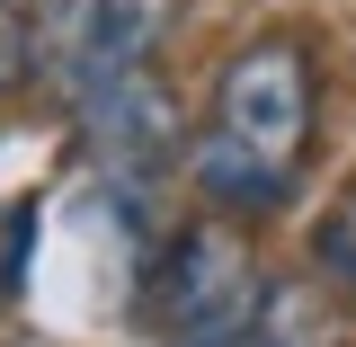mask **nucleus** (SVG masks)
Segmentation results:
<instances>
[{"instance_id": "f257e3e1", "label": "nucleus", "mask_w": 356, "mask_h": 347, "mask_svg": "<svg viewBox=\"0 0 356 347\" xmlns=\"http://www.w3.org/2000/svg\"><path fill=\"white\" fill-rule=\"evenodd\" d=\"M303 143H312V54L294 36H259L214 72L187 170L214 214H276L303 178Z\"/></svg>"}, {"instance_id": "f03ea898", "label": "nucleus", "mask_w": 356, "mask_h": 347, "mask_svg": "<svg viewBox=\"0 0 356 347\" xmlns=\"http://www.w3.org/2000/svg\"><path fill=\"white\" fill-rule=\"evenodd\" d=\"M259 303H267V267L222 223L178 232L170 259L152 267V330H161V347H241Z\"/></svg>"}, {"instance_id": "7ed1b4c3", "label": "nucleus", "mask_w": 356, "mask_h": 347, "mask_svg": "<svg viewBox=\"0 0 356 347\" xmlns=\"http://www.w3.org/2000/svg\"><path fill=\"white\" fill-rule=\"evenodd\" d=\"M170 18H178V0H54L44 27H36V63L27 72H44L54 98L89 107V98H107V89L152 72Z\"/></svg>"}, {"instance_id": "20e7f679", "label": "nucleus", "mask_w": 356, "mask_h": 347, "mask_svg": "<svg viewBox=\"0 0 356 347\" xmlns=\"http://www.w3.org/2000/svg\"><path fill=\"white\" fill-rule=\"evenodd\" d=\"M81 143L107 161V170H125V178L161 170V161L178 152V107H170V89L143 72V81L89 98V107H81Z\"/></svg>"}, {"instance_id": "39448f33", "label": "nucleus", "mask_w": 356, "mask_h": 347, "mask_svg": "<svg viewBox=\"0 0 356 347\" xmlns=\"http://www.w3.org/2000/svg\"><path fill=\"white\" fill-rule=\"evenodd\" d=\"M241 347H348V330H339V312L321 303V285L267 276V303H259V321H250Z\"/></svg>"}, {"instance_id": "423d86ee", "label": "nucleus", "mask_w": 356, "mask_h": 347, "mask_svg": "<svg viewBox=\"0 0 356 347\" xmlns=\"http://www.w3.org/2000/svg\"><path fill=\"white\" fill-rule=\"evenodd\" d=\"M312 267H321V276H339V285H356V178L339 187V205H330L321 232H312Z\"/></svg>"}, {"instance_id": "0eeeda50", "label": "nucleus", "mask_w": 356, "mask_h": 347, "mask_svg": "<svg viewBox=\"0 0 356 347\" xmlns=\"http://www.w3.org/2000/svg\"><path fill=\"white\" fill-rule=\"evenodd\" d=\"M44 9H54V0H0V89H9V81H27Z\"/></svg>"}]
</instances>
